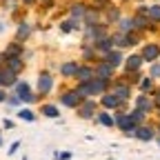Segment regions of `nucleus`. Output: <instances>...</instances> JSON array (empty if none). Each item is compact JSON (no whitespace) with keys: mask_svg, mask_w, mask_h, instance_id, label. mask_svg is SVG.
Masks as SVG:
<instances>
[{"mask_svg":"<svg viewBox=\"0 0 160 160\" xmlns=\"http://www.w3.org/2000/svg\"><path fill=\"white\" fill-rule=\"evenodd\" d=\"M116 122H118V127H122L125 131H131V133L136 131V127H133V122H131V118H129V116H118V118H116Z\"/></svg>","mask_w":160,"mask_h":160,"instance_id":"nucleus-4","label":"nucleus"},{"mask_svg":"<svg viewBox=\"0 0 160 160\" xmlns=\"http://www.w3.org/2000/svg\"><path fill=\"white\" fill-rule=\"evenodd\" d=\"M140 89H142V91L151 89V80H149V78H147V80H142V85H140Z\"/></svg>","mask_w":160,"mask_h":160,"instance_id":"nucleus-31","label":"nucleus"},{"mask_svg":"<svg viewBox=\"0 0 160 160\" xmlns=\"http://www.w3.org/2000/svg\"><path fill=\"white\" fill-rule=\"evenodd\" d=\"M7 65H9V71H13V73H18L20 69H22V62H20V58H18V56L7 58Z\"/></svg>","mask_w":160,"mask_h":160,"instance_id":"nucleus-8","label":"nucleus"},{"mask_svg":"<svg viewBox=\"0 0 160 160\" xmlns=\"http://www.w3.org/2000/svg\"><path fill=\"white\" fill-rule=\"evenodd\" d=\"M151 73H153V76H160V65H153V69H151Z\"/></svg>","mask_w":160,"mask_h":160,"instance_id":"nucleus-34","label":"nucleus"},{"mask_svg":"<svg viewBox=\"0 0 160 160\" xmlns=\"http://www.w3.org/2000/svg\"><path fill=\"white\" fill-rule=\"evenodd\" d=\"M42 113L53 118V116H58V109H56V107H45V109H42Z\"/></svg>","mask_w":160,"mask_h":160,"instance_id":"nucleus-29","label":"nucleus"},{"mask_svg":"<svg viewBox=\"0 0 160 160\" xmlns=\"http://www.w3.org/2000/svg\"><path fill=\"white\" fill-rule=\"evenodd\" d=\"M98 118H100V122H102V125H105V127H111V125H113V120H111V118H109V116H107V113H100V116H98Z\"/></svg>","mask_w":160,"mask_h":160,"instance_id":"nucleus-26","label":"nucleus"},{"mask_svg":"<svg viewBox=\"0 0 160 160\" xmlns=\"http://www.w3.org/2000/svg\"><path fill=\"white\" fill-rule=\"evenodd\" d=\"M0 85H2V76H0Z\"/></svg>","mask_w":160,"mask_h":160,"instance_id":"nucleus-36","label":"nucleus"},{"mask_svg":"<svg viewBox=\"0 0 160 160\" xmlns=\"http://www.w3.org/2000/svg\"><path fill=\"white\" fill-rule=\"evenodd\" d=\"M73 76H78L80 82H87V80H91V78H93V69H89V67H78Z\"/></svg>","mask_w":160,"mask_h":160,"instance_id":"nucleus-3","label":"nucleus"},{"mask_svg":"<svg viewBox=\"0 0 160 160\" xmlns=\"http://www.w3.org/2000/svg\"><path fill=\"white\" fill-rule=\"evenodd\" d=\"M131 25H136V27H140V29H145V27L149 25V20H147L145 13H142V16H136V18L131 20Z\"/></svg>","mask_w":160,"mask_h":160,"instance_id":"nucleus-14","label":"nucleus"},{"mask_svg":"<svg viewBox=\"0 0 160 160\" xmlns=\"http://www.w3.org/2000/svg\"><path fill=\"white\" fill-rule=\"evenodd\" d=\"M147 16H151L153 20H160V7H151V9H147Z\"/></svg>","mask_w":160,"mask_h":160,"instance_id":"nucleus-23","label":"nucleus"},{"mask_svg":"<svg viewBox=\"0 0 160 160\" xmlns=\"http://www.w3.org/2000/svg\"><path fill=\"white\" fill-rule=\"evenodd\" d=\"M0 76H2V85H13V80H16V73L13 71H2V73H0Z\"/></svg>","mask_w":160,"mask_h":160,"instance_id":"nucleus-15","label":"nucleus"},{"mask_svg":"<svg viewBox=\"0 0 160 160\" xmlns=\"http://www.w3.org/2000/svg\"><path fill=\"white\" fill-rule=\"evenodd\" d=\"M153 105H151V100H147V98H138V109H142V111H147V109H151Z\"/></svg>","mask_w":160,"mask_h":160,"instance_id":"nucleus-20","label":"nucleus"},{"mask_svg":"<svg viewBox=\"0 0 160 160\" xmlns=\"http://www.w3.org/2000/svg\"><path fill=\"white\" fill-rule=\"evenodd\" d=\"M38 89H40V93H49V89H51V78H49L47 73L40 76V80H38Z\"/></svg>","mask_w":160,"mask_h":160,"instance_id":"nucleus-5","label":"nucleus"},{"mask_svg":"<svg viewBox=\"0 0 160 160\" xmlns=\"http://www.w3.org/2000/svg\"><path fill=\"white\" fill-rule=\"evenodd\" d=\"M76 69H78V65H73V62L62 65V73H65V76H73V73H76Z\"/></svg>","mask_w":160,"mask_h":160,"instance_id":"nucleus-19","label":"nucleus"},{"mask_svg":"<svg viewBox=\"0 0 160 160\" xmlns=\"http://www.w3.org/2000/svg\"><path fill=\"white\" fill-rule=\"evenodd\" d=\"M140 62H142V58H140V56H131V58L127 60V69H129V71H136V69L140 67Z\"/></svg>","mask_w":160,"mask_h":160,"instance_id":"nucleus-12","label":"nucleus"},{"mask_svg":"<svg viewBox=\"0 0 160 160\" xmlns=\"http://www.w3.org/2000/svg\"><path fill=\"white\" fill-rule=\"evenodd\" d=\"M96 40H102V27H91V31H89Z\"/></svg>","mask_w":160,"mask_h":160,"instance_id":"nucleus-24","label":"nucleus"},{"mask_svg":"<svg viewBox=\"0 0 160 160\" xmlns=\"http://www.w3.org/2000/svg\"><path fill=\"white\" fill-rule=\"evenodd\" d=\"M5 56H7V58H13V56H20V47H18L16 42H13V45H9V47H7V51H5Z\"/></svg>","mask_w":160,"mask_h":160,"instance_id":"nucleus-17","label":"nucleus"},{"mask_svg":"<svg viewBox=\"0 0 160 160\" xmlns=\"http://www.w3.org/2000/svg\"><path fill=\"white\" fill-rule=\"evenodd\" d=\"M133 133H136V136H138L140 140H151V138H153V133H151V129H145V127H142V129H136Z\"/></svg>","mask_w":160,"mask_h":160,"instance_id":"nucleus-13","label":"nucleus"},{"mask_svg":"<svg viewBox=\"0 0 160 160\" xmlns=\"http://www.w3.org/2000/svg\"><path fill=\"white\" fill-rule=\"evenodd\" d=\"M113 96H116L118 100H127V98H129V89H127L125 85H118V87L113 89Z\"/></svg>","mask_w":160,"mask_h":160,"instance_id":"nucleus-9","label":"nucleus"},{"mask_svg":"<svg viewBox=\"0 0 160 160\" xmlns=\"http://www.w3.org/2000/svg\"><path fill=\"white\" fill-rule=\"evenodd\" d=\"M142 116H145V111H142V109H136V111H133V116H129V118H131V122L136 125V122H142Z\"/></svg>","mask_w":160,"mask_h":160,"instance_id":"nucleus-21","label":"nucleus"},{"mask_svg":"<svg viewBox=\"0 0 160 160\" xmlns=\"http://www.w3.org/2000/svg\"><path fill=\"white\" fill-rule=\"evenodd\" d=\"M105 82H107V80H102V78H98V80H87V82H82L85 85V91L87 93H102L105 91Z\"/></svg>","mask_w":160,"mask_h":160,"instance_id":"nucleus-1","label":"nucleus"},{"mask_svg":"<svg viewBox=\"0 0 160 160\" xmlns=\"http://www.w3.org/2000/svg\"><path fill=\"white\" fill-rule=\"evenodd\" d=\"M109 47H111V40H100V42H98L100 51H109Z\"/></svg>","mask_w":160,"mask_h":160,"instance_id":"nucleus-27","label":"nucleus"},{"mask_svg":"<svg viewBox=\"0 0 160 160\" xmlns=\"http://www.w3.org/2000/svg\"><path fill=\"white\" fill-rule=\"evenodd\" d=\"M85 18H87L89 25H93L96 20H98V11H96V13H93V11H85Z\"/></svg>","mask_w":160,"mask_h":160,"instance_id":"nucleus-25","label":"nucleus"},{"mask_svg":"<svg viewBox=\"0 0 160 160\" xmlns=\"http://www.w3.org/2000/svg\"><path fill=\"white\" fill-rule=\"evenodd\" d=\"M85 11H87V9H85L82 5H78V7H73V9H71L73 18H82V16H85Z\"/></svg>","mask_w":160,"mask_h":160,"instance_id":"nucleus-22","label":"nucleus"},{"mask_svg":"<svg viewBox=\"0 0 160 160\" xmlns=\"http://www.w3.org/2000/svg\"><path fill=\"white\" fill-rule=\"evenodd\" d=\"M60 29H62L65 33H69V31L73 29V25H71V22H65V25H62V27H60Z\"/></svg>","mask_w":160,"mask_h":160,"instance_id":"nucleus-33","label":"nucleus"},{"mask_svg":"<svg viewBox=\"0 0 160 160\" xmlns=\"http://www.w3.org/2000/svg\"><path fill=\"white\" fill-rule=\"evenodd\" d=\"M18 93H20V98H25V102H33V96L29 93L27 85H18Z\"/></svg>","mask_w":160,"mask_h":160,"instance_id":"nucleus-11","label":"nucleus"},{"mask_svg":"<svg viewBox=\"0 0 160 160\" xmlns=\"http://www.w3.org/2000/svg\"><path fill=\"white\" fill-rule=\"evenodd\" d=\"M25 2H33V0H25Z\"/></svg>","mask_w":160,"mask_h":160,"instance_id":"nucleus-37","label":"nucleus"},{"mask_svg":"<svg viewBox=\"0 0 160 160\" xmlns=\"http://www.w3.org/2000/svg\"><path fill=\"white\" fill-rule=\"evenodd\" d=\"M120 27H122V31H129V27H133V25H131V20H122Z\"/></svg>","mask_w":160,"mask_h":160,"instance_id":"nucleus-32","label":"nucleus"},{"mask_svg":"<svg viewBox=\"0 0 160 160\" xmlns=\"http://www.w3.org/2000/svg\"><path fill=\"white\" fill-rule=\"evenodd\" d=\"M96 73H98V78L107 80V78L111 76V67H109L107 62H102V65H98V67H96Z\"/></svg>","mask_w":160,"mask_h":160,"instance_id":"nucleus-7","label":"nucleus"},{"mask_svg":"<svg viewBox=\"0 0 160 160\" xmlns=\"http://www.w3.org/2000/svg\"><path fill=\"white\" fill-rule=\"evenodd\" d=\"M102 102H105V107H118V105H120V100H118L116 96H105Z\"/></svg>","mask_w":160,"mask_h":160,"instance_id":"nucleus-18","label":"nucleus"},{"mask_svg":"<svg viewBox=\"0 0 160 160\" xmlns=\"http://www.w3.org/2000/svg\"><path fill=\"white\" fill-rule=\"evenodd\" d=\"M120 60H122V58H120V53H118V51H111V53H109V60H107V65L113 69V67L120 62Z\"/></svg>","mask_w":160,"mask_h":160,"instance_id":"nucleus-16","label":"nucleus"},{"mask_svg":"<svg viewBox=\"0 0 160 160\" xmlns=\"http://www.w3.org/2000/svg\"><path fill=\"white\" fill-rule=\"evenodd\" d=\"M20 118L27 120V122H31V120H33V113H31V111H20Z\"/></svg>","mask_w":160,"mask_h":160,"instance_id":"nucleus-30","label":"nucleus"},{"mask_svg":"<svg viewBox=\"0 0 160 160\" xmlns=\"http://www.w3.org/2000/svg\"><path fill=\"white\" fill-rule=\"evenodd\" d=\"M158 56H160V49H158L156 45H149V47L142 49V58H145V60H153V58H158Z\"/></svg>","mask_w":160,"mask_h":160,"instance_id":"nucleus-6","label":"nucleus"},{"mask_svg":"<svg viewBox=\"0 0 160 160\" xmlns=\"http://www.w3.org/2000/svg\"><path fill=\"white\" fill-rule=\"evenodd\" d=\"M29 36V27L27 25H20V29H18V38H27Z\"/></svg>","mask_w":160,"mask_h":160,"instance_id":"nucleus-28","label":"nucleus"},{"mask_svg":"<svg viewBox=\"0 0 160 160\" xmlns=\"http://www.w3.org/2000/svg\"><path fill=\"white\" fill-rule=\"evenodd\" d=\"M93 107H96V105L91 102V100H87V102H85L82 107H80L78 111H80V116H82V118H89V116L93 113Z\"/></svg>","mask_w":160,"mask_h":160,"instance_id":"nucleus-10","label":"nucleus"},{"mask_svg":"<svg viewBox=\"0 0 160 160\" xmlns=\"http://www.w3.org/2000/svg\"><path fill=\"white\" fill-rule=\"evenodd\" d=\"M2 100H5V93H2V91H0V102H2Z\"/></svg>","mask_w":160,"mask_h":160,"instance_id":"nucleus-35","label":"nucleus"},{"mask_svg":"<svg viewBox=\"0 0 160 160\" xmlns=\"http://www.w3.org/2000/svg\"><path fill=\"white\" fill-rule=\"evenodd\" d=\"M62 102H65L67 107H78L80 102H82V96H80L78 91H71V93H65V96H62Z\"/></svg>","mask_w":160,"mask_h":160,"instance_id":"nucleus-2","label":"nucleus"}]
</instances>
